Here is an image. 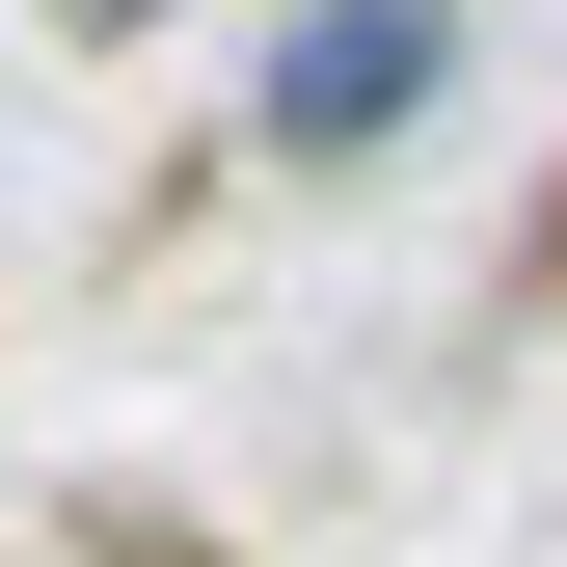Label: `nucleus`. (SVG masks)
I'll list each match as a JSON object with an SVG mask.
<instances>
[{
  "mask_svg": "<svg viewBox=\"0 0 567 567\" xmlns=\"http://www.w3.org/2000/svg\"><path fill=\"white\" fill-rule=\"evenodd\" d=\"M405 109H433V0H324V28L270 54V135H298V163H379Z\"/></svg>",
  "mask_w": 567,
  "mask_h": 567,
  "instance_id": "f257e3e1",
  "label": "nucleus"
},
{
  "mask_svg": "<svg viewBox=\"0 0 567 567\" xmlns=\"http://www.w3.org/2000/svg\"><path fill=\"white\" fill-rule=\"evenodd\" d=\"M54 28H163V0H54Z\"/></svg>",
  "mask_w": 567,
  "mask_h": 567,
  "instance_id": "f03ea898",
  "label": "nucleus"
}]
</instances>
